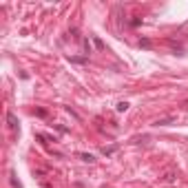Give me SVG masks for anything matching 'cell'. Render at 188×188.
<instances>
[{"mask_svg":"<svg viewBox=\"0 0 188 188\" xmlns=\"http://www.w3.org/2000/svg\"><path fill=\"white\" fill-rule=\"evenodd\" d=\"M170 122H175V115H168V117H162V120H155L153 126H168Z\"/></svg>","mask_w":188,"mask_h":188,"instance_id":"cell-1","label":"cell"},{"mask_svg":"<svg viewBox=\"0 0 188 188\" xmlns=\"http://www.w3.org/2000/svg\"><path fill=\"white\" fill-rule=\"evenodd\" d=\"M7 122H9V126H11L13 131L18 128V120H16V115H13L11 111H9V113H7Z\"/></svg>","mask_w":188,"mask_h":188,"instance_id":"cell-2","label":"cell"},{"mask_svg":"<svg viewBox=\"0 0 188 188\" xmlns=\"http://www.w3.org/2000/svg\"><path fill=\"white\" fill-rule=\"evenodd\" d=\"M80 159H82V162H89V164L95 162V157L91 155V153H80Z\"/></svg>","mask_w":188,"mask_h":188,"instance_id":"cell-3","label":"cell"},{"mask_svg":"<svg viewBox=\"0 0 188 188\" xmlns=\"http://www.w3.org/2000/svg\"><path fill=\"white\" fill-rule=\"evenodd\" d=\"M117 113H126V111H128V102H117Z\"/></svg>","mask_w":188,"mask_h":188,"instance_id":"cell-4","label":"cell"},{"mask_svg":"<svg viewBox=\"0 0 188 188\" xmlns=\"http://www.w3.org/2000/svg\"><path fill=\"white\" fill-rule=\"evenodd\" d=\"M115 151H117V146H109V148L104 146V148H102V155H106V157H109V155H113Z\"/></svg>","mask_w":188,"mask_h":188,"instance_id":"cell-5","label":"cell"},{"mask_svg":"<svg viewBox=\"0 0 188 188\" xmlns=\"http://www.w3.org/2000/svg\"><path fill=\"white\" fill-rule=\"evenodd\" d=\"M93 44H95V49H100V51L104 49V42H102V40L97 38V36H93Z\"/></svg>","mask_w":188,"mask_h":188,"instance_id":"cell-6","label":"cell"},{"mask_svg":"<svg viewBox=\"0 0 188 188\" xmlns=\"http://www.w3.org/2000/svg\"><path fill=\"white\" fill-rule=\"evenodd\" d=\"M162 182H175V173H166L162 177Z\"/></svg>","mask_w":188,"mask_h":188,"instance_id":"cell-7","label":"cell"},{"mask_svg":"<svg viewBox=\"0 0 188 188\" xmlns=\"http://www.w3.org/2000/svg\"><path fill=\"white\" fill-rule=\"evenodd\" d=\"M140 44H142L144 49H148V47H151V42H148V40H140Z\"/></svg>","mask_w":188,"mask_h":188,"instance_id":"cell-8","label":"cell"}]
</instances>
